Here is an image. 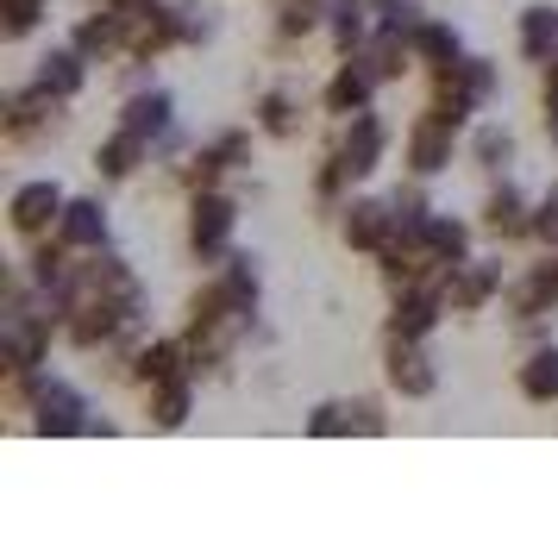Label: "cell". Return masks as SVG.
Listing matches in <instances>:
<instances>
[{"label": "cell", "instance_id": "obj_11", "mask_svg": "<svg viewBox=\"0 0 558 539\" xmlns=\"http://www.w3.org/2000/svg\"><path fill=\"white\" fill-rule=\"evenodd\" d=\"M377 88L383 82L357 63V57H339V70H332V82H327V95H320V107H327L332 120H352V113H364V107L377 101Z\"/></svg>", "mask_w": 558, "mask_h": 539}, {"label": "cell", "instance_id": "obj_31", "mask_svg": "<svg viewBox=\"0 0 558 539\" xmlns=\"http://www.w3.org/2000/svg\"><path fill=\"white\" fill-rule=\"evenodd\" d=\"M352 433V402H320L307 414V439H345Z\"/></svg>", "mask_w": 558, "mask_h": 539}, {"label": "cell", "instance_id": "obj_5", "mask_svg": "<svg viewBox=\"0 0 558 539\" xmlns=\"http://www.w3.org/2000/svg\"><path fill=\"white\" fill-rule=\"evenodd\" d=\"M63 126V101H57L51 88H13L7 95V113H0V132H7V145H32V138H45V132Z\"/></svg>", "mask_w": 558, "mask_h": 539}, {"label": "cell", "instance_id": "obj_17", "mask_svg": "<svg viewBox=\"0 0 558 539\" xmlns=\"http://www.w3.org/2000/svg\"><path fill=\"white\" fill-rule=\"evenodd\" d=\"M339 213H345V220H339V232H345V245H352V252H371V257H377L383 238L396 232V213H389V201H345Z\"/></svg>", "mask_w": 558, "mask_h": 539}, {"label": "cell", "instance_id": "obj_9", "mask_svg": "<svg viewBox=\"0 0 558 539\" xmlns=\"http://www.w3.org/2000/svg\"><path fill=\"white\" fill-rule=\"evenodd\" d=\"M452 151H458V126H446L439 113H414V126H408V170L414 176H439L446 163H452Z\"/></svg>", "mask_w": 558, "mask_h": 539}, {"label": "cell", "instance_id": "obj_2", "mask_svg": "<svg viewBox=\"0 0 558 539\" xmlns=\"http://www.w3.org/2000/svg\"><path fill=\"white\" fill-rule=\"evenodd\" d=\"M433 76V95H427V113H439L446 126H471V113L496 101V63L489 57H458V63H439L427 70Z\"/></svg>", "mask_w": 558, "mask_h": 539}, {"label": "cell", "instance_id": "obj_4", "mask_svg": "<svg viewBox=\"0 0 558 539\" xmlns=\"http://www.w3.org/2000/svg\"><path fill=\"white\" fill-rule=\"evenodd\" d=\"M383 383L396 389L402 402H427L433 389H439V370H433L427 345L408 333H389L383 339Z\"/></svg>", "mask_w": 558, "mask_h": 539}, {"label": "cell", "instance_id": "obj_29", "mask_svg": "<svg viewBox=\"0 0 558 539\" xmlns=\"http://www.w3.org/2000/svg\"><path fill=\"white\" fill-rule=\"evenodd\" d=\"M270 13H277V38L282 45H302L307 32L327 26V0H277Z\"/></svg>", "mask_w": 558, "mask_h": 539}, {"label": "cell", "instance_id": "obj_16", "mask_svg": "<svg viewBox=\"0 0 558 539\" xmlns=\"http://www.w3.org/2000/svg\"><path fill=\"white\" fill-rule=\"evenodd\" d=\"M120 126L138 132V138H170V126H177V95L170 88H138L126 107H120Z\"/></svg>", "mask_w": 558, "mask_h": 539}, {"label": "cell", "instance_id": "obj_24", "mask_svg": "<svg viewBox=\"0 0 558 539\" xmlns=\"http://www.w3.org/2000/svg\"><path fill=\"white\" fill-rule=\"evenodd\" d=\"M257 132L264 138H302V101L289 95V88H270V95H257Z\"/></svg>", "mask_w": 558, "mask_h": 539}, {"label": "cell", "instance_id": "obj_14", "mask_svg": "<svg viewBox=\"0 0 558 539\" xmlns=\"http://www.w3.org/2000/svg\"><path fill=\"white\" fill-rule=\"evenodd\" d=\"M352 57H357V63H364L377 82H402L408 70H414V45H408V32H396V26H377Z\"/></svg>", "mask_w": 558, "mask_h": 539}, {"label": "cell", "instance_id": "obj_35", "mask_svg": "<svg viewBox=\"0 0 558 539\" xmlns=\"http://www.w3.org/2000/svg\"><path fill=\"white\" fill-rule=\"evenodd\" d=\"M207 145L220 151V163H227V170H245V163H252V132H245V126L220 132V138H207Z\"/></svg>", "mask_w": 558, "mask_h": 539}, {"label": "cell", "instance_id": "obj_13", "mask_svg": "<svg viewBox=\"0 0 558 539\" xmlns=\"http://www.w3.org/2000/svg\"><path fill=\"white\" fill-rule=\"evenodd\" d=\"M439 314H446V295L427 283H408L396 289V302H389V333H408V339H427L439 327Z\"/></svg>", "mask_w": 558, "mask_h": 539}, {"label": "cell", "instance_id": "obj_3", "mask_svg": "<svg viewBox=\"0 0 558 539\" xmlns=\"http://www.w3.org/2000/svg\"><path fill=\"white\" fill-rule=\"evenodd\" d=\"M232 226H239V201L232 195H220V188L189 195V252L202 264H220L232 252Z\"/></svg>", "mask_w": 558, "mask_h": 539}, {"label": "cell", "instance_id": "obj_7", "mask_svg": "<svg viewBox=\"0 0 558 539\" xmlns=\"http://www.w3.org/2000/svg\"><path fill=\"white\" fill-rule=\"evenodd\" d=\"M502 295V264L496 257H464L446 277V314H477Z\"/></svg>", "mask_w": 558, "mask_h": 539}, {"label": "cell", "instance_id": "obj_1", "mask_svg": "<svg viewBox=\"0 0 558 539\" xmlns=\"http://www.w3.org/2000/svg\"><path fill=\"white\" fill-rule=\"evenodd\" d=\"M13 402L32 414V433H45V439L107 433V420H95V408L82 402V389L63 383V377H51V370H26V377H13Z\"/></svg>", "mask_w": 558, "mask_h": 539}, {"label": "cell", "instance_id": "obj_21", "mask_svg": "<svg viewBox=\"0 0 558 539\" xmlns=\"http://www.w3.org/2000/svg\"><path fill=\"white\" fill-rule=\"evenodd\" d=\"M514 389L527 395L533 408H553L558 402V345H533L527 358L514 364Z\"/></svg>", "mask_w": 558, "mask_h": 539}, {"label": "cell", "instance_id": "obj_30", "mask_svg": "<svg viewBox=\"0 0 558 539\" xmlns=\"http://www.w3.org/2000/svg\"><path fill=\"white\" fill-rule=\"evenodd\" d=\"M471 163H477V170H502V163H514V132L508 126H477L471 132Z\"/></svg>", "mask_w": 558, "mask_h": 539}, {"label": "cell", "instance_id": "obj_34", "mask_svg": "<svg viewBox=\"0 0 558 539\" xmlns=\"http://www.w3.org/2000/svg\"><path fill=\"white\" fill-rule=\"evenodd\" d=\"M533 238H539L546 252H558V188H546V195L533 201Z\"/></svg>", "mask_w": 558, "mask_h": 539}, {"label": "cell", "instance_id": "obj_10", "mask_svg": "<svg viewBox=\"0 0 558 539\" xmlns=\"http://www.w3.org/2000/svg\"><path fill=\"white\" fill-rule=\"evenodd\" d=\"M126 377L132 383H177V377H195V358H189V339H145L138 352L126 358Z\"/></svg>", "mask_w": 558, "mask_h": 539}, {"label": "cell", "instance_id": "obj_8", "mask_svg": "<svg viewBox=\"0 0 558 539\" xmlns=\"http://www.w3.org/2000/svg\"><path fill=\"white\" fill-rule=\"evenodd\" d=\"M339 157H345V170H352L357 182L364 176H377L383 170V151H389V126H383L377 113L364 107V113H352V120H339Z\"/></svg>", "mask_w": 558, "mask_h": 539}, {"label": "cell", "instance_id": "obj_28", "mask_svg": "<svg viewBox=\"0 0 558 539\" xmlns=\"http://www.w3.org/2000/svg\"><path fill=\"white\" fill-rule=\"evenodd\" d=\"M558 51V7H521V57L546 63Z\"/></svg>", "mask_w": 558, "mask_h": 539}, {"label": "cell", "instance_id": "obj_20", "mask_svg": "<svg viewBox=\"0 0 558 539\" xmlns=\"http://www.w3.org/2000/svg\"><path fill=\"white\" fill-rule=\"evenodd\" d=\"M145 157H151V138H138V132H126V126H113V138H107V145H95V176L132 182Z\"/></svg>", "mask_w": 558, "mask_h": 539}, {"label": "cell", "instance_id": "obj_6", "mask_svg": "<svg viewBox=\"0 0 558 539\" xmlns=\"http://www.w3.org/2000/svg\"><path fill=\"white\" fill-rule=\"evenodd\" d=\"M63 207H70V195H63L51 176H38V182H20V188H13L7 220H13V232H20V238H45V232H57Z\"/></svg>", "mask_w": 558, "mask_h": 539}, {"label": "cell", "instance_id": "obj_15", "mask_svg": "<svg viewBox=\"0 0 558 539\" xmlns=\"http://www.w3.org/2000/svg\"><path fill=\"white\" fill-rule=\"evenodd\" d=\"M483 232L489 238H533V207H527V195L514 188V182H502V188H489L483 195Z\"/></svg>", "mask_w": 558, "mask_h": 539}, {"label": "cell", "instance_id": "obj_25", "mask_svg": "<svg viewBox=\"0 0 558 539\" xmlns=\"http://www.w3.org/2000/svg\"><path fill=\"white\" fill-rule=\"evenodd\" d=\"M408 45H414V63H427V70H439V63H458V57H464V45H458V32L446 26V20H421V26L408 32Z\"/></svg>", "mask_w": 558, "mask_h": 539}, {"label": "cell", "instance_id": "obj_18", "mask_svg": "<svg viewBox=\"0 0 558 539\" xmlns=\"http://www.w3.org/2000/svg\"><path fill=\"white\" fill-rule=\"evenodd\" d=\"M57 238H63L70 252H101L107 245V207L88 201V195H70L63 220H57Z\"/></svg>", "mask_w": 558, "mask_h": 539}, {"label": "cell", "instance_id": "obj_19", "mask_svg": "<svg viewBox=\"0 0 558 539\" xmlns=\"http://www.w3.org/2000/svg\"><path fill=\"white\" fill-rule=\"evenodd\" d=\"M32 82H38V88H51L57 101H76V95H82V82H88V57H82L76 45H57V51L38 57Z\"/></svg>", "mask_w": 558, "mask_h": 539}, {"label": "cell", "instance_id": "obj_12", "mask_svg": "<svg viewBox=\"0 0 558 539\" xmlns=\"http://www.w3.org/2000/svg\"><path fill=\"white\" fill-rule=\"evenodd\" d=\"M558 308V252H546L539 264H527V277L508 289V314L514 320H539Z\"/></svg>", "mask_w": 558, "mask_h": 539}, {"label": "cell", "instance_id": "obj_26", "mask_svg": "<svg viewBox=\"0 0 558 539\" xmlns=\"http://www.w3.org/2000/svg\"><path fill=\"white\" fill-rule=\"evenodd\" d=\"M421 238H427V252L439 257L446 270L471 257V226H464V220H452V213H439V207H433V220H427V232H421Z\"/></svg>", "mask_w": 558, "mask_h": 539}, {"label": "cell", "instance_id": "obj_33", "mask_svg": "<svg viewBox=\"0 0 558 539\" xmlns=\"http://www.w3.org/2000/svg\"><path fill=\"white\" fill-rule=\"evenodd\" d=\"M177 20H182V45L214 38V7H207V0H177Z\"/></svg>", "mask_w": 558, "mask_h": 539}, {"label": "cell", "instance_id": "obj_36", "mask_svg": "<svg viewBox=\"0 0 558 539\" xmlns=\"http://www.w3.org/2000/svg\"><path fill=\"white\" fill-rule=\"evenodd\" d=\"M352 433H389V414H383V402H371V395H357L352 402Z\"/></svg>", "mask_w": 558, "mask_h": 539}, {"label": "cell", "instance_id": "obj_22", "mask_svg": "<svg viewBox=\"0 0 558 539\" xmlns=\"http://www.w3.org/2000/svg\"><path fill=\"white\" fill-rule=\"evenodd\" d=\"M70 45H76L88 63H107V57L126 51V26H120V13H113V7H95V13L76 26V38H70Z\"/></svg>", "mask_w": 558, "mask_h": 539}, {"label": "cell", "instance_id": "obj_23", "mask_svg": "<svg viewBox=\"0 0 558 539\" xmlns=\"http://www.w3.org/2000/svg\"><path fill=\"white\" fill-rule=\"evenodd\" d=\"M371 20H377V7L371 0H327V32H332V51L339 57H352L364 38H371Z\"/></svg>", "mask_w": 558, "mask_h": 539}, {"label": "cell", "instance_id": "obj_27", "mask_svg": "<svg viewBox=\"0 0 558 539\" xmlns=\"http://www.w3.org/2000/svg\"><path fill=\"white\" fill-rule=\"evenodd\" d=\"M189 414H195V377H177V383H157L151 389V420L163 427V433L189 427Z\"/></svg>", "mask_w": 558, "mask_h": 539}, {"label": "cell", "instance_id": "obj_32", "mask_svg": "<svg viewBox=\"0 0 558 539\" xmlns=\"http://www.w3.org/2000/svg\"><path fill=\"white\" fill-rule=\"evenodd\" d=\"M45 7H51V0H0V32H7V38H26V32L45 20Z\"/></svg>", "mask_w": 558, "mask_h": 539}]
</instances>
